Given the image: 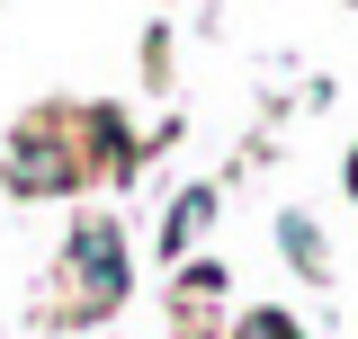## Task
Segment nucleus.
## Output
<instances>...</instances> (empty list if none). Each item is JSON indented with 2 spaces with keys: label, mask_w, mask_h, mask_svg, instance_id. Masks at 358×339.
Listing matches in <instances>:
<instances>
[{
  "label": "nucleus",
  "mask_w": 358,
  "mask_h": 339,
  "mask_svg": "<svg viewBox=\"0 0 358 339\" xmlns=\"http://www.w3.org/2000/svg\"><path fill=\"white\" fill-rule=\"evenodd\" d=\"M72 259H81V277H90V312L126 295V259H117V232L108 223H81L72 232Z\"/></svg>",
  "instance_id": "obj_1"
},
{
  "label": "nucleus",
  "mask_w": 358,
  "mask_h": 339,
  "mask_svg": "<svg viewBox=\"0 0 358 339\" xmlns=\"http://www.w3.org/2000/svg\"><path fill=\"white\" fill-rule=\"evenodd\" d=\"M206 206H215V188H188V197H179V214H171V250L197 232V223H206Z\"/></svg>",
  "instance_id": "obj_2"
},
{
  "label": "nucleus",
  "mask_w": 358,
  "mask_h": 339,
  "mask_svg": "<svg viewBox=\"0 0 358 339\" xmlns=\"http://www.w3.org/2000/svg\"><path fill=\"white\" fill-rule=\"evenodd\" d=\"M233 339H305V331H296L287 312H251V322H242V331H233Z\"/></svg>",
  "instance_id": "obj_3"
},
{
  "label": "nucleus",
  "mask_w": 358,
  "mask_h": 339,
  "mask_svg": "<svg viewBox=\"0 0 358 339\" xmlns=\"http://www.w3.org/2000/svg\"><path fill=\"white\" fill-rule=\"evenodd\" d=\"M350 188H358V161H350Z\"/></svg>",
  "instance_id": "obj_4"
}]
</instances>
